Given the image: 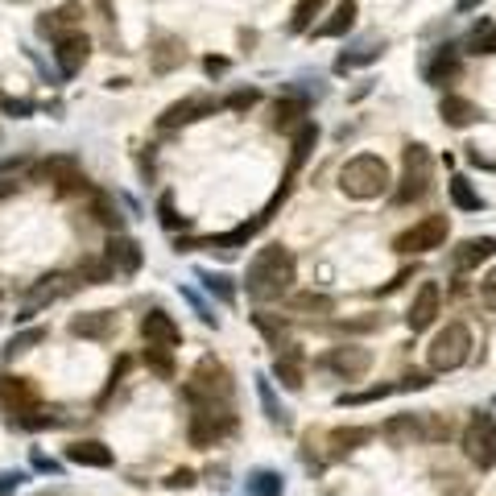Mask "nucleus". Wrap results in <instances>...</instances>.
Masks as SVG:
<instances>
[{"label":"nucleus","instance_id":"f257e3e1","mask_svg":"<svg viewBox=\"0 0 496 496\" xmlns=\"http://www.w3.org/2000/svg\"><path fill=\"white\" fill-rule=\"evenodd\" d=\"M294 277H298V261H294L290 248H282V244H265L261 253L248 261V277H244V285H248V298L253 302H277L282 294H290Z\"/></svg>","mask_w":496,"mask_h":496},{"label":"nucleus","instance_id":"f03ea898","mask_svg":"<svg viewBox=\"0 0 496 496\" xmlns=\"http://www.w3.org/2000/svg\"><path fill=\"white\" fill-rule=\"evenodd\" d=\"M389 186H393L389 165H385V157H377V154H356V157H348L343 170H340V191L348 199H356V203L380 199Z\"/></svg>","mask_w":496,"mask_h":496},{"label":"nucleus","instance_id":"7ed1b4c3","mask_svg":"<svg viewBox=\"0 0 496 496\" xmlns=\"http://www.w3.org/2000/svg\"><path fill=\"white\" fill-rule=\"evenodd\" d=\"M232 372L224 364L215 360V356H203L191 372V380L182 385V398L191 406H232Z\"/></svg>","mask_w":496,"mask_h":496},{"label":"nucleus","instance_id":"20e7f679","mask_svg":"<svg viewBox=\"0 0 496 496\" xmlns=\"http://www.w3.org/2000/svg\"><path fill=\"white\" fill-rule=\"evenodd\" d=\"M467 356H472V331L463 323H447L426 348L430 372H455L467 364Z\"/></svg>","mask_w":496,"mask_h":496},{"label":"nucleus","instance_id":"39448f33","mask_svg":"<svg viewBox=\"0 0 496 496\" xmlns=\"http://www.w3.org/2000/svg\"><path fill=\"white\" fill-rule=\"evenodd\" d=\"M430 174H435L430 149L426 145H406V157H401V182H398V191H393V203L406 207V203H418V199H426Z\"/></svg>","mask_w":496,"mask_h":496},{"label":"nucleus","instance_id":"423d86ee","mask_svg":"<svg viewBox=\"0 0 496 496\" xmlns=\"http://www.w3.org/2000/svg\"><path fill=\"white\" fill-rule=\"evenodd\" d=\"M463 455L480 472H492L496 467V418L492 414H476L463 426Z\"/></svg>","mask_w":496,"mask_h":496},{"label":"nucleus","instance_id":"0eeeda50","mask_svg":"<svg viewBox=\"0 0 496 496\" xmlns=\"http://www.w3.org/2000/svg\"><path fill=\"white\" fill-rule=\"evenodd\" d=\"M447 215H426V220H418L414 228H406V232L393 240V248L406 257H422V253H435V248H443L447 244Z\"/></svg>","mask_w":496,"mask_h":496},{"label":"nucleus","instance_id":"6e6552de","mask_svg":"<svg viewBox=\"0 0 496 496\" xmlns=\"http://www.w3.org/2000/svg\"><path fill=\"white\" fill-rule=\"evenodd\" d=\"M232 430H236V418L228 414V406H195L186 435H191L195 447H215V443H224Z\"/></svg>","mask_w":496,"mask_h":496},{"label":"nucleus","instance_id":"1a4fd4ad","mask_svg":"<svg viewBox=\"0 0 496 496\" xmlns=\"http://www.w3.org/2000/svg\"><path fill=\"white\" fill-rule=\"evenodd\" d=\"M79 285H83V282H79V277H70V273H46V277H38V282L30 285V294H25V306H21L17 323H30L42 306H50V302H59V298H67V294H75Z\"/></svg>","mask_w":496,"mask_h":496},{"label":"nucleus","instance_id":"9d476101","mask_svg":"<svg viewBox=\"0 0 496 496\" xmlns=\"http://www.w3.org/2000/svg\"><path fill=\"white\" fill-rule=\"evenodd\" d=\"M38 406H42V393L30 377H0V409H5L13 422L33 414Z\"/></svg>","mask_w":496,"mask_h":496},{"label":"nucleus","instance_id":"9b49d317","mask_svg":"<svg viewBox=\"0 0 496 496\" xmlns=\"http://www.w3.org/2000/svg\"><path fill=\"white\" fill-rule=\"evenodd\" d=\"M215 108H220V99H211V96H186V99H178V104H170L157 117V128H182V125H195V120H203V117H215Z\"/></svg>","mask_w":496,"mask_h":496},{"label":"nucleus","instance_id":"f8f14e48","mask_svg":"<svg viewBox=\"0 0 496 496\" xmlns=\"http://www.w3.org/2000/svg\"><path fill=\"white\" fill-rule=\"evenodd\" d=\"M323 364H327L335 377H343V380H360L364 372L372 369V351L369 348H331L327 356H323Z\"/></svg>","mask_w":496,"mask_h":496},{"label":"nucleus","instance_id":"ddd939ff","mask_svg":"<svg viewBox=\"0 0 496 496\" xmlns=\"http://www.w3.org/2000/svg\"><path fill=\"white\" fill-rule=\"evenodd\" d=\"M91 54V42L88 33H59V42H54V62H59V70L67 79H75L79 70H83V62H88Z\"/></svg>","mask_w":496,"mask_h":496},{"label":"nucleus","instance_id":"4468645a","mask_svg":"<svg viewBox=\"0 0 496 496\" xmlns=\"http://www.w3.org/2000/svg\"><path fill=\"white\" fill-rule=\"evenodd\" d=\"M104 261L112 265L117 273L133 277V273H141V261H145V253H141V244H136L133 236L112 232V240H108V248H104Z\"/></svg>","mask_w":496,"mask_h":496},{"label":"nucleus","instance_id":"2eb2a0df","mask_svg":"<svg viewBox=\"0 0 496 496\" xmlns=\"http://www.w3.org/2000/svg\"><path fill=\"white\" fill-rule=\"evenodd\" d=\"M117 327H120V319H117V311H88V314H75L70 319V335L75 340H112L117 335Z\"/></svg>","mask_w":496,"mask_h":496},{"label":"nucleus","instance_id":"dca6fc26","mask_svg":"<svg viewBox=\"0 0 496 496\" xmlns=\"http://www.w3.org/2000/svg\"><path fill=\"white\" fill-rule=\"evenodd\" d=\"M38 174L46 178V182L59 186V195H75L79 186H88V178H83L75 157H50V162H42Z\"/></svg>","mask_w":496,"mask_h":496},{"label":"nucleus","instance_id":"f3484780","mask_svg":"<svg viewBox=\"0 0 496 496\" xmlns=\"http://www.w3.org/2000/svg\"><path fill=\"white\" fill-rule=\"evenodd\" d=\"M438 302H443V290H438V282H422L418 298H414V306L406 311V327L418 335V331H426L430 323L438 319Z\"/></svg>","mask_w":496,"mask_h":496},{"label":"nucleus","instance_id":"a211bd4d","mask_svg":"<svg viewBox=\"0 0 496 496\" xmlns=\"http://www.w3.org/2000/svg\"><path fill=\"white\" fill-rule=\"evenodd\" d=\"M141 335H145V343H154V348H170V351L182 343V331H178V323L165 311H149L145 319H141Z\"/></svg>","mask_w":496,"mask_h":496},{"label":"nucleus","instance_id":"6ab92c4d","mask_svg":"<svg viewBox=\"0 0 496 496\" xmlns=\"http://www.w3.org/2000/svg\"><path fill=\"white\" fill-rule=\"evenodd\" d=\"M488 257H496V236H472V240H459V248L451 253V265H455L459 273H472V269H480Z\"/></svg>","mask_w":496,"mask_h":496},{"label":"nucleus","instance_id":"aec40b11","mask_svg":"<svg viewBox=\"0 0 496 496\" xmlns=\"http://www.w3.org/2000/svg\"><path fill=\"white\" fill-rule=\"evenodd\" d=\"M302 360H306V356H302V348H277V360H273V377L282 380L285 389L290 393H298L302 385H306V369H302Z\"/></svg>","mask_w":496,"mask_h":496},{"label":"nucleus","instance_id":"412c9836","mask_svg":"<svg viewBox=\"0 0 496 496\" xmlns=\"http://www.w3.org/2000/svg\"><path fill=\"white\" fill-rule=\"evenodd\" d=\"M380 435L389 438L393 447H414V443L426 438V426H422L418 414H398V418H389L385 426H380Z\"/></svg>","mask_w":496,"mask_h":496},{"label":"nucleus","instance_id":"4be33fe9","mask_svg":"<svg viewBox=\"0 0 496 496\" xmlns=\"http://www.w3.org/2000/svg\"><path fill=\"white\" fill-rule=\"evenodd\" d=\"M438 117H443V125H451V128H467V125H476L480 120V108L472 104V99H463V96H443V104H438Z\"/></svg>","mask_w":496,"mask_h":496},{"label":"nucleus","instance_id":"5701e85b","mask_svg":"<svg viewBox=\"0 0 496 496\" xmlns=\"http://www.w3.org/2000/svg\"><path fill=\"white\" fill-rule=\"evenodd\" d=\"M356 13H360V9H356V0H340L335 13H331L323 25H314V38H343V33L356 25Z\"/></svg>","mask_w":496,"mask_h":496},{"label":"nucleus","instance_id":"b1692460","mask_svg":"<svg viewBox=\"0 0 496 496\" xmlns=\"http://www.w3.org/2000/svg\"><path fill=\"white\" fill-rule=\"evenodd\" d=\"M67 459L79 467H112V447L96 443V438H83V443H70Z\"/></svg>","mask_w":496,"mask_h":496},{"label":"nucleus","instance_id":"393cba45","mask_svg":"<svg viewBox=\"0 0 496 496\" xmlns=\"http://www.w3.org/2000/svg\"><path fill=\"white\" fill-rule=\"evenodd\" d=\"M244 492L248 496H285V480H282V472H273V467H257V472H248V480H244Z\"/></svg>","mask_w":496,"mask_h":496},{"label":"nucleus","instance_id":"a878e982","mask_svg":"<svg viewBox=\"0 0 496 496\" xmlns=\"http://www.w3.org/2000/svg\"><path fill=\"white\" fill-rule=\"evenodd\" d=\"M372 435H377V430H369V426H340V430H331V455H348V451L364 447Z\"/></svg>","mask_w":496,"mask_h":496},{"label":"nucleus","instance_id":"bb28decb","mask_svg":"<svg viewBox=\"0 0 496 496\" xmlns=\"http://www.w3.org/2000/svg\"><path fill=\"white\" fill-rule=\"evenodd\" d=\"M149 54H154V70H157V75H170V70L186 59V50H182V42H178V38H157V50H149Z\"/></svg>","mask_w":496,"mask_h":496},{"label":"nucleus","instance_id":"cd10ccee","mask_svg":"<svg viewBox=\"0 0 496 496\" xmlns=\"http://www.w3.org/2000/svg\"><path fill=\"white\" fill-rule=\"evenodd\" d=\"M455 75H459V59H455V50H451V46H443V50H438V59L426 67V83H435V88H447V83H451V79H455Z\"/></svg>","mask_w":496,"mask_h":496},{"label":"nucleus","instance_id":"c85d7f7f","mask_svg":"<svg viewBox=\"0 0 496 496\" xmlns=\"http://www.w3.org/2000/svg\"><path fill=\"white\" fill-rule=\"evenodd\" d=\"M447 186H451V203H455L459 211H480V207H484V199H480V191H476V186H472V182H467L463 174H455Z\"/></svg>","mask_w":496,"mask_h":496},{"label":"nucleus","instance_id":"c756f323","mask_svg":"<svg viewBox=\"0 0 496 496\" xmlns=\"http://www.w3.org/2000/svg\"><path fill=\"white\" fill-rule=\"evenodd\" d=\"M79 13H83V5H75V0H70V5H62L59 13H46V17L38 21V30L46 33V38H50V33L59 38V30H67V25H75V21H79Z\"/></svg>","mask_w":496,"mask_h":496},{"label":"nucleus","instance_id":"7c9ffc66","mask_svg":"<svg viewBox=\"0 0 496 496\" xmlns=\"http://www.w3.org/2000/svg\"><path fill=\"white\" fill-rule=\"evenodd\" d=\"M91 215H96L108 232H120V228H125V215L112 203V195H91Z\"/></svg>","mask_w":496,"mask_h":496},{"label":"nucleus","instance_id":"2f4dec72","mask_svg":"<svg viewBox=\"0 0 496 496\" xmlns=\"http://www.w3.org/2000/svg\"><path fill=\"white\" fill-rule=\"evenodd\" d=\"M257 398H261L265 418H269L273 426H290V418H285V409L277 406V398H273V380H269V377H257Z\"/></svg>","mask_w":496,"mask_h":496},{"label":"nucleus","instance_id":"473e14b6","mask_svg":"<svg viewBox=\"0 0 496 496\" xmlns=\"http://www.w3.org/2000/svg\"><path fill=\"white\" fill-rule=\"evenodd\" d=\"M323 9H327V0H298V5H294V13H290V30L294 33H306Z\"/></svg>","mask_w":496,"mask_h":496},{"label":"nucleus","instance_id":"72a5a7b5","mask_svg":"<svg viewBox=\"0 0 496 496\" xmlns=\"http://www.w3.org/2000/svg\"><path fill=\"white\" fill-rule=\"evenodd\" d=\"M199 282H203V290L211 294V298H220V302H224V306H232V302H236V290H232V282H228L224 273L199 269Z\"/></svg>","mask_w":496,"mask_h":496},{"label":"nucleus","instance_id":"f704fd0d","mask_svg":"<svg viewBox=\"0 0 496 496\" xmlns=\"http://www.w3.org/2000/svg\"><path fill=\"white\" fill-rule=\"evenodd\" d=\"M46 340H50V331H46V327L21 331V335H13V340H9V348H5V360H13V356H21V351H30V348H38V343H46Z\"/></svg>","mask_w":496,"mask_h":496},{"label":"nucleus","instance_id":"c9c22d12","mask_svg":"<svg viewBox=\"0 0 496 496\" xmlns=\"http://www.w3.org/2000/svg\"><path fill=\"white\" fill-rule=\"evenodd\" d=\"M79 277H83L88 285H108L112 277H117V269H112V265H108L104 257H91V261L79 265Z\"/></svg>","mask_w":496,"mask_h":496},{"label":"nucleus","instance_id":"e433bc0d","mask_svg":"<svg viewBox=\"0 0 496 496\" xmlns=\"http://www.w3.org/2000/svg\"><path fill=\"white\" fill-rule=\"evenodd\" d=\"M302 117H306L302 99H282V104L273 108V128H294V125H302Z\"/></svg>","mask_w":496,"mask_h":496},{"label":"nucleus","instance_id":"4c0bfd02","mask_svg":"<svg viewBox=\"0 0 496 496\" xmlns=\"http://www.w3.org/2000/svg\"><path fill=\"white\" fill-rule=\"evenodd\" d=\"M13 426H25V430H54L62 426V414H54V409H33V414H25V418H17Z\"/></svg>","mask_w":496,"mask_h":496},{"label":"nucleus","instance_id":"58836bf2","mask_svg":"<svg viewBox=\"0 0 496 496\" xmlns=\"http://www.w3.org/2000/svg\"><path fill=\"white\" fill-rule=\"evenodd\" d=\"M398 385H372V389H360V393H343L340 406H369V401H380V398H393Z\"/></svg>","mask_w":496,"mask_h":496},{"label":"nucleus","instance_id":"ea45409f","mask_svg":"<svg viewBox=\"0 0 496 496\" xmlns=\"http://www.w3.org/2000/svg\"><path fill=\"white\" fill-rule=\"evenodd\" d=\"M145 364H149V372H157V377H174V360H170V348H154L149 343V351H145Z\"/></svg>","mask_w":496,"mask_h":496},{"label":"nucleus","instance_id":"a19ab883","mask_svg":"<svg viewBox=\"0 0 496 496\" xmlns=\"http://www.w3.org/2000/svg\"><path fill=\"white\" fill-rule=\"evenodd\" d=\"M294 311H319V314H331L335 311V302L327 298V294H298V298H294Z\"/></svg>","mask_w":496,"mask_h":496},{"label":"nucleus","instance_id":"79ce46f5","mask_svg":"<svg viewBox=\"0 0 496 496\" xmlns=\"http://www.w3.org/2000/svg\"><path fill=\"white\" fill-rule=\"evenodd\" d=\"M380 54H385V46H364L360 54H343V59L335 62V70H340V75H343V70H351V67H364V62H377Z\"/></svg>","mask_w":496,"mask_h":496},{"label":"nucleus","instance_id":"37998d69","mask_svg":"<svg viewBox=\"0 0 496 496\" xmlns=\"http://www.w3.org/2000/svg\"><path fill=\"white\" fill-rule=\"evenodd\" d=\"M253 323L261 327V335L273 343V348H282V335H285V323H282V319H269V314H253Z\"/></svg>","mask_w":496,"mask_h":496},{"label":"nucleus","instance_id":"c03bdc74","mask_svg":"<svg viewBox=\"0 0 496 496\" xmlns=\"http://www.w3.org/2000/svg\"><path fill=\"white\" fill-rule=\"evenodd\" d=\"M157 215H162V224L170 228V232H178V228H186V220L174 211V199H170V195H162V203H157Z\"/></svg>","mask_w":496,"mask_h":496},{"label":"nucleus","instance_id":"a18cd8bd","mask_svg":"<svg viewBox=\"0 0 496 496\" xmlns=\"http://www.w3.org/2000/svg\"><path fill=\"white\" fill-rule=\"evenodd\" d=\"M472 54H496V25L472 33Z\"/></svg>","mask_w":496,"mask_h":496},{"label":"nucleus","instance_id":"49530a36","mask_svg":"<svg viewBox=\"0 0 496 496\" xmlns=\"http://www.w3.org/2000/svg\"><path fill=\"white\" fill-rule=\"evenodd\" d=\"M257 99H261V91L248 88V91H236V96H228V99H224V108H232V112H248V108H253Z\"/></svg>","mask_w":496,"mask_h":496},{"label":"nucleus","instance_id":"de8ad7c7","mask_svg":"<svg viewBox=\"0 0 496 496\" xmlns=\"http://www.w3.org/2000/svg\"><path fill=\"white\" fill-rule=\"evenodd\" d=\"M480 302H484L488 311H496V269H488L480 277Z\"/></svg>","mask_w":496,"mask_h":496},{"label":"nucleus","instance_id":"09e8293b","mask_svg":"<svg viewBox=\"0 0 496 496\" xmlns=\"http://www.w3.org/2000/svg\"><path fill=\"white\" fill-rule=\"evenodd\" d=\"M25 472H0V496H9V492H17L21 484H25Z\"/></svg>","mask_w":496,"mask_h":496},{"label":"nucleus","instance_id":"8fccbe9b","mask_svg":"<svg viewBox=\"0 0 496 496\" xmlns=\"http://www.w3.org/2000/svg\"><path fill=\"white\" fill-rule=\"evenodd\" d=\"M426 385H430L426 372H406V377H401V385H398V393H414V389H426Z\"/></svg>","mask_w":496,"mask_h":496},{"label":"nucleus","instance_id":"3c124183","mask_svg":"<svg viewBox=\"0 0 496 496\" xmlns=\"http://www.w3.org/2000/svg\"><path fill=\"white\" fill-rule=\"evenodd\" d=\"M191 484H195V472H191V467H178V472L165 476V488H191Z\"/></svg>","mask_w":496,"mask_h":496},{"label":"nucleus","instance_id":"603ef678","mask_svg":"<svg viewBox=\"0 0 496 496\" xmlns=\"http://www.w3.org/2000/svg\"><path fill=\"white\" fill-rule=\"evenodd\" d=\"M380 327V314H372V319H343L340 331H377Z\"/></svg>","mask_w":496,"mask_h":496},{"label":"nucleus","instance_id":"864d4df0","mask_svg":"<svg viewBox=\"0 0 496 496\" xmlns=\"http://www.w3.org/2000/svg\"><path fill=\"white\" fill-rule=\"evenodd\" d=\"M0 108H5L9 117H30V112H33V104H30V99H5V104H0Z\"/></svg>","mask_w":496,"mask_h":496},{"label":"nucleus","instance_id":"5fc2aeb1","mask_svg":"<svg viewBox=\"0 0 496 496\" xmlns=\"http://www.w3.org/2000/svg\"><path fill=\"white\" fill-rule=\"evenodd\" d=\"M9 195H17V182H13V178L5 174V170H0V203H5Z\"/></svg>","mask_w":496,"mask_h":496},{"label":"nucleus","instance_id":"6e6d98bb","mask_svg":"<svg viewBox=\"0 0 496 496\" xmlns=\"http://www.w3.org/2000/svg\"><path fill=\"white\" fill-rule=\"evenodd\" d=\"M203 67H207V75H224V70H228V62H224V59H207Z\"/></svg>","mask_w":496,"mask_h":496},{"label":"nucleus","instance_id":"4d7b16f0","mask_svg":"<svg viewBox=\"0 0 496 496\" xmlns=\"http://www.w3.org/2000/svg\"><path fill=\"white\" fill-rule=\"evenodd\" d=\"M33 467H38V472H59V463L46 459V455H33Z\"/></svg>","mask_w":496,"mask_h":496},{"label":"nucleus","instance_id":"13d9d810","mask_svg":"<svg viewBox=\"0 0 496 496\" xmlns=\"http://www.w3.org/2000/svg\"><path fill=\"white\" fill-rule=\"evenodd\" d=\"M476 5H480V0H459V9H463V13H467V9H476Z\"/></svg>","mask_w":496,"mask_h":496},{"label":"nucleus","instance_id":"bf43d9fd","mask_svg":"<svg viewBox=\"0 0 496 496\" xmlns=\"http://www.w3.org/2000/svg\"><path fill=\"white\" fill-rule=\"evenodd\" d=\"M492 406H496V398H492Z\"/></svg>","mask_w":496,"mask_h":496}]
</instances>
